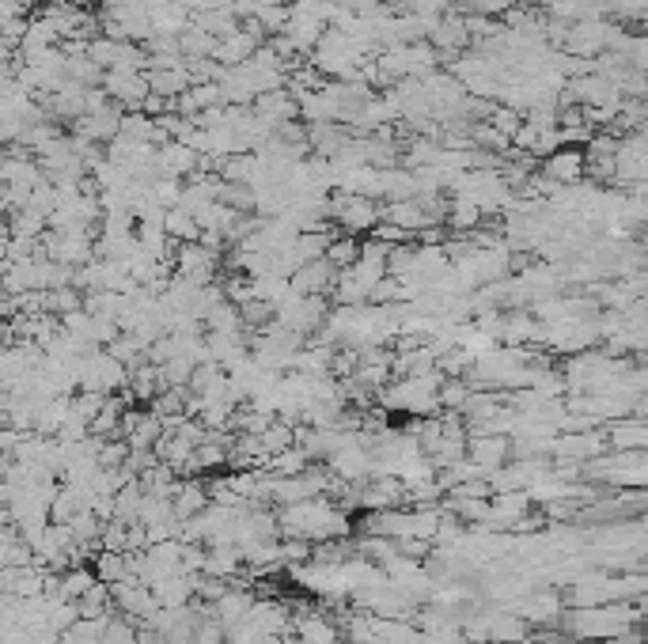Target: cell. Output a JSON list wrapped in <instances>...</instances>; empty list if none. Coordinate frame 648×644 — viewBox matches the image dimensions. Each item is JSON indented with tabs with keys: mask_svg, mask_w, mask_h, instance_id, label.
Here are the masks:
<instances>
[{
	"mask_svg": "<svg viewBox=\"0 0 648 644\" xmlns=\"http://www.w3.org/2000/svg\"><path fill=\"white\" fill-rule=\"evenodd\" d=\"M251 110L266 122V126H281V122H292L300 118V103L288 95V88H273V91H262L254 95Z\"/></svg>",
	"mask_w": 648,
	"mask_h": 644,
	"instance_id": "6",
	"label": "cell"
},
{
	"mask_svg": "<svg viewBox=\"0 0 648 644\" xmlns=\"http://www.w3.org/2000/svg\"><path fill=\"white\" fill-rule=\"evenodd\" d=\"M103 91H107L110 103L141 110L144 95H148V80H144V72H103Z\"/></svg>",
	"mask_w": 648,
	"mask_h": 644,
	"instance_id": "3",
	"label": "cell"
},
{
	"mask_svg": "<svg viewBox=\"0 0 648 644\" xmlns=\"http://www.w3.org/2000/svg\"><path fill=\"white\" fill-rule=\"evenodd\" d=\"M205 330H209V334H239V330H243L239 307H235L232 300H220V304L205 315Z\"/></svg>",
	"mask_w": 648,
	"mask_h": 644,
	"instance_id": "11",
	"label": "cell"
},
{
	"mask_svg": "<svg viewBox=\"0 0 648 644\" xmlns=\"http://www.w3.org/2000/svg\"><path fill=\"white\" fill-rule=\"evenodd\" d=\"M144 80H148V91L167 99V103H175L182 91L190 88V72L186 69H144Z\"/></svg>",
	"mask_w": 648,
	"mask_h": 644,
	"instance_id": "8",
	"label": "cell"
},
{
	"mask_svg": "<svg viewBox=\"0 0 648 644\" xmlns=\"http://www.w3.org/2000/svg\"><path fill=\"white\" fill-rule=\"evenodd\" d=\"M163 235H167V239H171V243H194V239H198V220H194V216L186 213V209H179V205H175V209H167V213H163Z\"/></svg>",
	"mask_w": 648,
	"mask_h": 644,
	"instance_id": "9",
	"label": "cell"
},
{
	"mask_svg": "<svg viewBox=\"0 0 648 644\" xmlns=\"http://www.w3.org/2000/svg\"><path fill=\"white\" fill-rule=\"evenodd\" d=\"M584 163H588L584 148L565 144V148H558L554 156L539 160V171L546 175V179L558 182V186H573V182H584Z\"/></svg>",
	"mask_w": 648,
	"mask_h": 644,
	"instance_id": "4",
	"label": "cell"
},
{
	"mask_svg": "<svg viewBox=\"0 0 648 644\" xmlns=\"http://www.w3.org/2000/svg\"><path fill=\"white\" fill-rule=\"evenodd\" d=\"M198 152L194 148H186L182 141H167L156 148V160H152V175L156 179H179L186 182L194 171H198ZM152 179V182H156Z\"/></svg>",
	"mask_w": 648,
	"mask_h": 644,
	"instance_id": "2",
	"label": "cell"
},
{
	"mask_svg": "<svg viewBox=\"0 0 648 644\" xmlns=\"http://www.w3.org/2000/svg\"><path fill=\"white\" fill-rule=\"evenodd\" d=\"M334 266L326 262V258H315V262H300V266L292 269V277H288V285L296 296H326L330 288H334Z\"/></svg>",
	"mask_w": 648,
	"mask_h": 644,
	"instance_id": "5",
	"label": "cell"
},
{
	"mask_svg": "<svg viewBox=\"0 0 648 644\" xmlns=\"http://www.w3.org/2000/svg\"><path fill=\"white\" fill-rule=\"evenodd\" d=\"M357 254H360V239L357 235H345V232H338L334 239H330V247H326V262L334 266V273H345V269L357 262Z\"/></svg>",
	"mask_w": 648,
	"mask_h": 644,
	"instance_id": "10",
	"label": "cell"
},
{
	"mask_svg": "<svg viewBox=\"0 0 648 644\" xmlns=\"http://www.w3.org/2000/svg\"><path fill=\"white\" fill-rule=\"evenodd\" d=\"M463 16H482V19H501L504 12H512L520 0H455Z\"/></svg>",
	"mask_w": 648,
	"mask_h": 644,
	"instance_id": "14",
	"label": "cell"
},
{
	"mask_svg": "<svg viewBox=\"0 0 648 644\" xmlns=\"http://www.w3.org/2000/svg\"><path fill=\"white\" fill-rule=\"evenodd\" d=\"M508 455H512V436H474L470 440V463H478L482 470L504 466Z\"/></svg>",
	"mask_w": 648,
	"mask_h": 644,
	"instance_id": "7",
	"label": "cell"
},
{
	"mask_svg": "<svg viewBox=\"0 0 648 644\" xmlns=\"http://www.w3.org/2000/svg\"><path fill=\"white\" fill-rule=\"evenodd\" d=\"M486 122L497 129V133H504V137L512 141V133H516V129H520V122H523V114H520V110H512V107H504V103H493V110H489Z\"/></svg>",
	"mask_w": 648,
	"mask_h": 644,
	"instance_id": "15",
	"label": "cell"
},
{
	"mask_svg": "<svg viewBox=\"0 0 648 644\" xmlns=\"http://www.w3.org/2000/svg\"><path fill=\"white\" fill-rule=\"evenodd\" d=\"M254 19L262 23V31H266V38L281 35L288 23V8L285 4H273V0H258V8H254Z\"/></svg>",
	"mask_w": 648,
	"mask_h": 644,
	"instance_id": "13",
	"label": "cell"
},
{
	"mask_svg": "<svg viewBox=\"0 0 648 644\" xmlns=\"http://www.w3.org/2000/svg\"><path fill=\"white\" fill-rule=\"evenodd\" d=\"M216 201L228 205L232 213H254V190L251 186H243V182L220 179V186H216Z\"/></svg>",
	"mask_w": 648,
	"mask_h": 644,
	"instance_id": "12",
	"label": "cell"
},
{
	"mask_svg": "<svg viewBox=\"0 0 648 644\" xmlns=\"http://www.w3.org/2000/svg\"><path fill=\"white\" fill-rule=\"evenodd\" d=\"M220 262H224V254L205 251L201 243H179L175 254H171V269L186 281H194V285H216Z\"/></svg>",
	"mask_w": 648,
	"mask_h": 644,
	"instance_id": "1",
	"label": "cell"
}]
</instances>
